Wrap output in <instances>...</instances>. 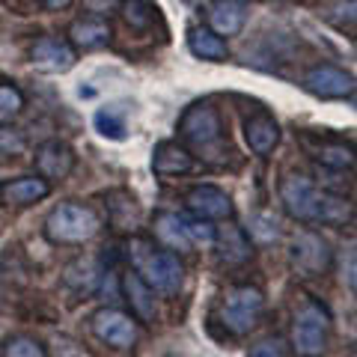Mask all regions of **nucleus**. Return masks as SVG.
<instances>
[{"instance_id":"1","label":"nucleus","mask_w":357,"mask_h":357,"mask_svg":"<svg viewBox=\"0 0 357 357\" xmlns=\"http://www.w3.org/2000/svg\"><path fill=\"white\" fill-rule=\"evenodd\" d=\"M280 203L289 218L312 227H345L354 220V206L342 194L319 188L301 173H286L280 178Z\"/></svg>"},{"instance_id":"2","label":"nucleus","mask_w":357,"mask_h":357,"mask_svg":"<svg viewBox=\"0 0 357 357\" xmlns=\"http://www.w3.org/2000/svg\"><path fill=\"white\" fill-rule=\"evenodd\" d=\"M178 137L188 152L208 164H227L232 155L223 119L211 102H194L185 107V114L178 116Z\"/></svg>"},{"instance_id":"3","label":"nucleus","mask_w":357,"mask_h":357,"mask_svg":"<svg viewBox=\"0 0 357 357\" xmlns=\"http://www.w3.org/2000/svg\"><path fill=\"white\" fill-rule=\"evenodd\" d=\"M131 262L134 271L140 274V280L146 283L152 292L161 295H176L185 283V268L178 253L161 250L152 241H131Z\"/></svg>"},{"instance_id":"4","label":"nucleus","mask_w":357,"mask_h":357,"mask_svg":"<svg viewBox=\"0 0 357 357\" xmlns=\"http://www.w3.org/2000/svg\"><path fill=\"white\" fill-rule=\"evenodd\" d=\"M331 342V312L319 304V301L307 298L304 304L295 310L292 319V340L289 349L298 357H321Z\"/></svg>"},{"instance_id":"5","label":"nucleus","mask_w":357,"mask_h":357,"mask_svg":"<svg viewBox=\"0 0 357 357\" xmlns=\"http://www.w3.org/2000/svg\"><path fill=\"white\" fill-rule=\"evenodd\" d=\"M102 229V220L84 203H60L45 218V238L51 244H84Z\"/></svg>"},{"instance_id":"6","label":"nucleus","mask_w":357,"mask_h":357,"mask_svg":"<svg viewBox=\"0 0 357 357\" xmlns=\"http://www.w3.org/2000/svg\"><path fill=\"white\" fill-rule=\"evenodd\" d=\"M265 298L256 286H232L220 301V321L232 337H248L262 321Z\"/></svg>"},{"instance_id":"7","label":"nucleus","mask_w":357,"mask_h":357,"mask_svg":"<svg viewBox=\"0 0 357 357\" xmlns=\"http://www.w3.org/2000/svg\"><path fill=\"white\" fill-rule=\"evenodd\" d=\"M289 262L298 274L304 277H321L328 274V268L333 262V253H331V244L312 229L298 232L289 244Z\"/></svg>"},{"instance_id":"8","label":"nucleus","mask_w":357,"mask_h":357,"mask_svg":"<svg viewBox=\"0 0 357 357\" xmlns=\"http://www.w3.org/2000/svg\"><path fill=\"white\" fill-rule=\"evenodd\" d=\"M301 86L316 98H328V102L331 98H351L354 96V75L340 69V66L319 63V66H312V69L304 72Z\"/></svg>"},{"instance_id":"9","label":"nucleus","mask_w":357,"mask_h":357,"mask_svg":"<svg viewBox=\"0 0 357 357\" xmlns=\"http://www.w3.org/2000/svg\"><path fill=\"white\" fill-rule=\"evenodd\" d=\"M89 325H93V333L98 340L114 345V349H131V345L137 342V319L122 310H114V307L98 310L96 316L89 319Z\"/></svg>"},{"instance_id":"10","label":"nucleus","mask_w":357,"mask_h":357,"mask_svg":"<svg viewBox=\"0 0 357 357\" xmlns=\"http://www.w3.org/2000/svg\"><path fill=\"white\" fill-rule=\"evenodd\" d=\"M301 143H304V149L325 167V170H351L354 167V146L349 140L331 137V134L312 137V134L304 131L301 134Z\"/></svg>"},{"instance_id":"11","label":"nucleus","mask_w":357,"mask_h":357,"mask_svg":"<svg viewBox=\"0 0 357 357\" xmlns=\"http://www.w3.org/2000/svg\"><path fill=\"white\" fill-rule=\"evenodd\" d=\"M30 63L42 72H51V75H63L69 72L72 66L77 63V51L72 48L69 39H60V36H42L33 42L30 48Z\"/></svg>"},{"instance_id":"12","label":"nucleus","mask_w":357,"mask_h":357,"mask_svg":"<svg viewBox=\"0 0 357 357\" xmlns=\"http://www.w3.org/2000/svg\"><path fill=\"white\" fill-rule=\"evenodd\" d=\"M185 206L194 211L199 220H232L236 206L227 191H220L215 185H197L185 194Z\"/></svg>"},{"instance_id":"13","label":"nucleus","mask_w":357,"mask_h":357,"mask_svg":"<svg viewBox=\"0 0 357 357\" xmlns=\"http://www.w3.org/2000/svg\"><path fill=\"white\" fill-rule=\"evenodd\" d=\"M75 170V149L66 140H45L36 149V173L45 182H63Z\"/></svg>"},{"instance_id":"14","label":"nucleus","mask_w":357,"mask_h":357,"mask_svg":"<svg viewBox=\"0 0 357 357\" xmlns=\"http://www.w3.org/2000/svg\"><path fill=\"white\" fill-rule=\"evenodd\" d=\"M244 140H248L253 155L268 158L277 149V143H280V126H277V119L268 110H256V114L244 119Z\"/></svg>"},{"instance_id":"15","label":"nucleus","mask_w":357,"mask_h":357,"mask_svg":"<svg viewBox=\"0 0 357 357\" xmlns=\"http://www.w3.org/2000/svg\"><path fill=\"white\" fill-rule=\"evenodd\" d=\"M51 194V182L42 176H18L0 182V206H33Z\"/></svg>"},{"instance_id":"16","label":"nucleus","mask_w":357,"mask_h":357,"mask_svg":"<svg viewBox=\"0 0 357 357\" xmlns=\"http://www.w3.org/2000/svg\"><path fill=\"white\" fill-rule=\"evenodd\" d=\"M194 170V155L188 152L182 143L176 140H161L152 149V173L161 178H176Z\"/></svg>"},{"instance_id":"17","label":"nucleus","mask_w":357,"mask_h":357,"mask_svg":"<svg viewBox=\"0 0 357 357\" xmlns=\"http://www.w3.org/2000/svg\"><path fill=\"white\" fill-rule=\"evenodd\" d=\"M211 248H218V259L223 265H244L253 256L250 236L241 227H236V223H227V227L215 229V244Z\"/></svg>"},{"instance_id":"18","label":"nucleus","mask_w":357,"mask_h":357,"mask_svg":"<svg viewBox=\"0 0 357 357\" xmlns=\"http://www.w3.org/2000/svg\"><path fill=\"white\" fill-rule=\"evenodd\" d=\"M206 18L208 30H215L218 36H238L248 21V3L244 0H211Z\"/></svg>"},{"instance_id":"19","label":"nucleus","mask_w":357,"mask_h":357,"mask_svg":"<svg viewBox=\"0 0 357 357\" xmlns=\"http://www.w3.org/2000/svg\"><path fill=\"white\" fill-rule=\"evenodd\" d=\"M122 292H126V301H128V307H131V316L137 319V321H146V325H152V321L158 319L155 292L140 280L137 271L122 274Z\"/></svg>"},{"instance_id":"20","label":"nucleus","mask_w":357,"mask_h":357,"mask_svg":"<svg viewBox=\"0 0 357 357\" xmlns=\"http://www.w3.org/2000/svg\"><path fill=\"white\" fill-rule=\"evenodd\" d=\"M110 36H114V30H110L107 21L98 18V15L77 18V21H72V27H69V42H72L75 51L105 48V45L110 42Z\"/></svg>"},{"instance_id":"21","label":"nucleus","mask_w":357,"mask_h":357,"mask_svg":"<svg viewBox=\"0 0 357 357\" xmlns=\"http://www.w3.org/2000/svg\"><path fill=\"white\" fill-rule=\"evenodd\" d=\"M152 229H155V236H158V241L164 244L167 250L188 253V250L194 248L191 238H188V223H185V218L173 215V211H161V215H155Z\"/></svg>"},{"instance_id":"22","label":"nucleus","mask_w":357,"mask_h":357,"mask_svg":"<svg viewBox=\"0 0 357 357\" xmlns=\"http://www.w3.org/2000/svg\"><path fill=\"white\" fill-rule=\"evenodd\" d=\"M188 48H191L194 57L208 60V63H223L229 57L227 39L218 36V33L208 30V27H191L188 30Z\"/></svg>"},{"instance_id":"23","label":"nucleus","mask_w":357,"mask_h":357,"mask_svg":"<svg viewBox=\"0 0 357 357\" xmlns=\"http://www.w3.org/2000/svg\"><path fill=\"white\" fill-rule=\"evenodd\" d=\"M96 131L107 140H126L128 137V107L126 105H105L93 114Z\"/></svg>"},{"instance_id":"24","label":"nucleus","mask_w":357,"mask_h":357,"mask_svg":"<svg viewBox=\"0 0 357 357\" xmlns=\"http://www.w3.org/2000/svg\"><path fill=\"white\" fill-rule=\"evenodd\" d=\"M119 15L131 30H149L158 21V6L155 0H119Z\"/></svg>"},{"instance_id":"25","label":"nucleus","mask_w":357,"mask_h":357,"mask_svg":"<svg viewBox=\"0 0 357 357\" xmlns=\"http://www.w3.org/2000/svg\"><path fill=\"white\" fill-rule=\"evenodd\" d=\"M110 203V220H114V227L119 229H134V223H137V203H134V197L128 191H114L107 197Z\"/></svg>"},{"instance_id":"26","label":"nucleus","mask_w":357,"mask_h":357,"mask_svg":"<svg viewBox=\"0 0 357 357\" xmlns=\"http://www.w3.org/2000/svg\"><path fill=\"white\" fill-rule=\"evenodd\" d=\"M66 283L77 292H93L98 283V265L93 259H77L75 265L66 268Z\"/></svg>"},{"instance_id":"27","label":"nucleus","mask_w":357,"mask_h":357,"mask_svg":"<svg viewBox=\"0 0 357 357\" xmlns=\"http://www.w3.org/2000/svg\"><path fill=\"white\" fill-rule=\"evenodd\" d=\"M0 357H48L45 345L36 337H27V333H15L3 342V351Z\"/></svg>"},{"instance_id":"28","label":"nucleus","mask_w":357,"mask_h":357,"mask_svg":"<svg viewBox=\"0 0 357 357\" xmlns=\"http://www.w3.org/2000/svg\"><path fill=\"white\" fill-rule=\"evenodd\" d=\"M24 110V93L15 84H0V126L13 122Z\"/></svg>"},{"instance_id":"29","label":"nucleus","mask_w":357,"mask_h":357,"mask_svg":"<svg viewBox=\"0 0 357 357\" xmlns=\"http://www.w3.org/2000/svg\"><path fill=\"white\" fill-rule=\"evenodd\" d=\"M250 236H256L259 241H277L280 238V227H277V220L268 211H262V215H256L250 220Z\"/></svg>"},{"instance_id":"30","label":"nucleus","mask_w":357,"mask_h":357,"mask_svg":"<svg viewBox=\"0 0 357 357\" xmlns=\"http://www.w3.org/2000/svg\"><path fill=\"white\" fill-rule=\"evenodd\" d=\"M292 349H289V342L283 337H268L262 342H256L248 357H289Z\"/></svg>"},{"instance_id":"31","label":"nucleus","mask_w":357,"mask_h":357,"mask_svg":"<svg viewBox=\"0 0 357 357\" xmlns=\"http://www.w3.org/2000/svg\"><path fill=\"white\" fill-rule=\"evenodd\" d=\"M188 223V238L194 248H211L215 244V227H208L206 220H185Z\"/></svg>"},{"instance_id":"32","label":"nucleus","mask_w":357,"mask_h":357,"mask_svg":"<svg viewBox=\"0 0 357 357\" xmlns=\"http://www.w3.org/2000/svg\"><path fill=\"white\" fill-rule=\"evenodd\" d=\"M27 146V140H24V134L15 131V128H6V126H0V155H21Z\"/></svg>"},{"instance_id":"33","label":"nucleus","mask_w":357,"mask_h":357,"mask_svg":"<svg viewBox=\"0 0 357 357\" xmlns=\"http://www.w3.org/2000/svg\"><path fill=\"white\" fill-rule=\"evenodd\" d=\"M84 6H86L93 15L105 18L107 13H114V9H119V0H84Z\"/></svg>"},{"instance_id":"34","label":"nucleus","mask_w":357,"mask_h":357,"mask_svg":"<svg viewBox=\"0 0 357 357\" xmlns=\"http://www.w3.org/2000/svg\"><path fill=\"white\" fill-rule=\"evenodd\" d=\"M342 271H345V265H342ZM342 280L349 283V292H354V289H357V280H354V250H349V271L342 274Z\"/></svg>"},{"instance_id":"35","label":"nucleus","mask_w":357,"mask_h":357,"mask_svg":"<svg viewBox=\"0 0 357 357\" xmlns=\"http://www.w3.org/2000/svg\"><path fill=\"white\" fill-rule=\"evenodd\" d=\"M39 3H42L45 9H51V13H60V9L72 6V0H39Z\"/></svg>"},{"instance_id":"36","label":"nucleus","mask_w":357,"mask_h":357,"mask_svg":"<svg viewBox=\"0 0 357 357\" xmlns=\"http://www.w3.org/2000/svg\"><path fill=\"white\" fill-rule=\"evenodd\" d=\"M0 304H3V289H0Z\"/></svg>"},{"instance_id":"37","label":"nucleus","mask_w":357,"mask_h":357,"mask_svg":"<svg viewBox=\"0 0 357 357\" xmlns=\"http://www.w3.org/2000/svg\"><path fill=\"white\" fill-rule=\"evenodd\" d=\"M349 357H357V354H354V351H351V354H349Z\"/></svg>"}]
</instances>
